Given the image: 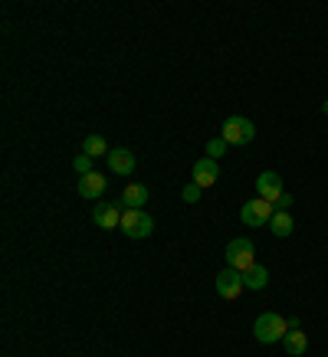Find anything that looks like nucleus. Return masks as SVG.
<instances>
[{
    "label": "nucleus",
    "mask_w": 328,
    "mask_h": 357,
    "mask_svg": "<svg viewBox=\"0 0 328 357\" xmlns=\"http://www.w3.org/2000/svg\"><path fill=\"white\" fill-rule=\"evenodd\" d=\"M92 220L98 223V229H119L121 227V206L98 200L96 210H92Z\"/></svg>",
    "instance_id": "nucleus-10"
},
{
    "label": "nucleus",
    "mask_w": 328,
    "mask_h": 357,
    "mask_svg": "<svg viewBox=\"0 0 328 357\" xmlns=\"http://www.w3.org/2000/svg\"><path fill=\"white\" fill-rule=\"evenodd\" d=\"M276 210H289V206H292V197H289V194H283V197H279V200H276Z\"/></svg>",
    "instance_id": "nucleus-20"
},
{
    "label": "nucleus",
    "mask_w": 328,
    "mask_h": 357,
    "mask_svg": "<svg viewBox=\"0 0 328 357\" xmlns=\"http://www.w3.org/2000/svg\"><path fill=\"white\" fill-rule=\"evenodd\" d=\"M273 217H276V206L269 204V200H262V197L246 200V204L240 206V220L246 223V227H269Z\"/></svg>",
    "instance_id": "nucleus-4"
},
{
    "label": "nucleus",
    "mask_w": 328,
    "mask_h": 357,
    "mask_svg": "<svg viewBox=\"0 0 328 357\" xmlns=\"http://www.w3.org/2000/svg\"><path fill=\"white\" fill-rule=\"evenodd\" d=\"M227 269H237V272H250L256 266V246H253L250 239H230L227 246Z\"/></svg>",
    "instance_id": "nucleus-2"
},
{
    "label": "nucleus",
    "mask_w": 328,
    "mask_h": 357,
    "mask_svg": "<svg viewBox=\"0 0 328 357\" xmlns=\"http://www.w3.org/2000/svg\"><path fill=\"white\" fill-rule=\"evenodd\" d=\"M227 141L223 138H214V141H207V158H214V161H217V158H223V154H227Z\"/></svg>",
    "instance_id": "nucleus-17"
},
{
    "label": "nucleus",
    "mask_w": 328,
    "mask_h": 357,
    "mask_svg": "<svg viewBox=\"0 0 328 357\" xmlns=\"http://www.w3.org/2000/svg\"><path fill=\"white\" fill-rule=\"evenodd\" d=\"M105 187H109L105 174L92 171V174H82V177H79L76 190H79V197H86V200H98V197L105 194Z\"/></svg>",
    "instance_id": "nucleus-9"
},
{
    "label": "nucleus",
    "mask_w": 328,
    "mask_h": 357,
    "mask_svg": "<svg viewBox=\"0 0 328 357\" xmlns=\"http://www.w3.org/2000/svg\"><path fill=\"white\" fill-rule=\"evenodd\" d=\"M256 194H260L262 200L276 204V200L285 194V190H283V177H279L276 171H262L260 177H256Z\"/></svg>",
    "instance_id": "nucleus-7"
},
{
    "label": "nucleus",
    "mask_w": 328,
    "mask_h": 357,
    "mask_svg": "<svg viewBox=\"0 0 328 357\" xmlns=\"http://www.w3.org/2000/svg\"><path fill=\"white\" fill-rule=\"evenodd\" d=\"M121 233L131 239H144V236H151V229H154V220L144 213V210H121Z\"/></svg>",
    "instance_id": "nucleus-5"
},
{
    "label": "nucleus",
    "mask_w": 328,
    "mask_h": 357,
    "mask_svg": "<svg viewBox=\"0 0 328 357\" xmlns=\"http://www.w3.org/2000/svg\"><path fill=\"white\" fill-rule=\"evenodd\" d=\"M82 154H89V158H109V144H105V138L102 135H89L86 141H82Z\"/></svg>",
    "instance_id": "nucleus-16"
},
{
    "label": "nucleus",
    "mask_w": 328,
    "mask_h": 357,
    "mask_svg": "<svg viewBox=\"0 0 328 357\" xmlns=\"http://www.w3.org/2000/svg\"><path fill=\"white\" fill-rule=\"evenodd\" d=\"M194 181L191 184H197L200 190H207V187H214L217 184V177H220V164L214 161V158H200V161L194 164Z\"/></svg>",
    "instance_id": "nucleus-8"
},
{
    "label": "nucleus",
    "mask_w": 328,
    "mask_h": 357,
    "mask_svg": "<svg viewBox=\"0 0 328 357\" xmlns=\"http://www.w3.org/2000/svg\"><path fill=\"white\" fill-rule=\"evenodd\" d=\"M109 171L112 174H131L135 171V154L128 151V148H112L109 151Z\"/></svg>",
    "instance_id": "nucleus-12"
},
{
    "label": "nucleus",
    "mask_w": 328,
    "mask_h": 357,
    "mask_svg": "<svg viewBox=\"0 0 328 357\" xmlns=\"http://www.w3.org/2000/svg\"><path fill=\"white\" fill-rule=\"evenodd\" d=\"M243 285H246V289H253V292L266 289V285H269V269L256 262V266H253L250 272H243Z\"/></svg>",
    "instance_id": "nucleus-13"
},
{
    "label": "nucleus",
    "mask_w": 328,
    "mask_h": 357,
    "mask_svg": "<svg viewBox=\"0 0 328 357\" xmlns=\"http://www.w3.org/2000/svg\"><path fill=\"white\" fill-rule=\"evenodd\" d=\"M243 272H237V269H223L217 275V295L220 298H227V302H237L243 295Z\"/></svg>",
    "instance_id": "nucleus-6"
},
{
    "label": "nucleus",
    "mask_w": 328,
    "mask_h": 357,
    "mask_svg": "<svg viewBox=\"0 0 328 357\" xmlns=\"http://www.w3.org/2000/svg\"><path fill=\"white\" fill-rule=\"evenodd\" d=\"M148 187L144 184H128L125 190H121V210H144V204H148Z\"/></svg>",
    "instance_id": "nucleus-11"
},
{
    "label": "nucleus",
    "mask_w": 328,
    "mask_h": 357,
    "mask_svg": "<svg viewBox=\"0 0 328 357\" xmlns=\"http://www.w3.org/2000/svg\"><path fill=\"white\" fill-rule=\"evenodd\" d=\"M269 229H273L279 239H283V236H292L295 223H292V217H289V210H276V217H273V223H269Z\"/></svg>",
    "instance_id": "nucleus-15"
},
{
    "label": "nucleus",
    "mask_w": 328,
    "mask_h": 357,
    "mask_svg": "<svg viewBox=\"0 0 328 357\" xmlns=\"http://www.w3.org/2000/svg\"><path fill=\"white\" fill-rule=\"evenodd\" d=\"M73 167L79 171V177H82V174H92V158H89V154H76Z\"/></svg>",
    "instance_id": "nucleus-18"
},
{
    "label": "nucleus",
    "mask_w": 328,
    "mask_h": 357,
    "mask_svg": "<svg viewBox=\"0 0 328 357\" xmlns=\"http://www.w3.org/2000/svg\"><path fill=\"white\" fill-rule=\"evenodd\" d=\"M253 335H256L260 344H276V341H283L289 335V321L276 312H262L256 318V325H253Z\"/></svg>",
    "instance_id": "nucleus-1"
},
{
    "label": "nucleus",
    "mask_w": 328,
    "mask_h": 357,
    "mask_svg": "<svg viewBox=\"0 0 328 357\" xmlns=\"http://www.w3.org/2000/svg\"><path fill=\"white\" fill-rule=\"evenodd\" d=\"M322 112H325V115H328V102H325V105H322Z\"/></svg>",
    "instance_id": "nucleus-21"
},
{
    "label": "nucleus",
    "mask_w": 328,
    "mask_h": 357,
    "mask_svg": "<svg viewBox=\"0 0 328 357\" xmlns=\"http://www.w3.org/2000/svg\"><path fill=\"white\" fill-rule=\"evenodd\" d=\"M220 138L227 141V144H253V141H256V125H253L250 119H243V115H230V119L223 121Z\"/></svg>",
    "instance_id": "nucleus-3"
},
{
    "label": "nucleus",
    "mask_w": 328,
    "mask_h": 357,
    "mask_svg": "<svg viewBox=\"0 0 328 357\" xmlns=\"http://www.w3.org/2000/svg\"><path fill=\"white\" fill-rule=\"evenodd\" d=\"M200 194H204V190H200L197 184H187V187H184V194H181V197H184L187 204H197V200H200Z\"/></svg>",
    "instance_id": "nucleus-19"
},
{
    "label": "nucleus",
    "mask_w": 328,
    "mask_h": 357,
    "mask_svg": "<svg viewBox=\"0 0 328 357\" xmlns=\"http://www.w3.org/2000/svg\"><path fill=\"white\" fill-rule=\"evenodd\" d=\"M283 347H285V351H289L292 357L306 354V351H308V335H306V331H289V335L283 337Z\"/></svg>",
    "instance_id": "nucleus-14"
}]
</instances>
